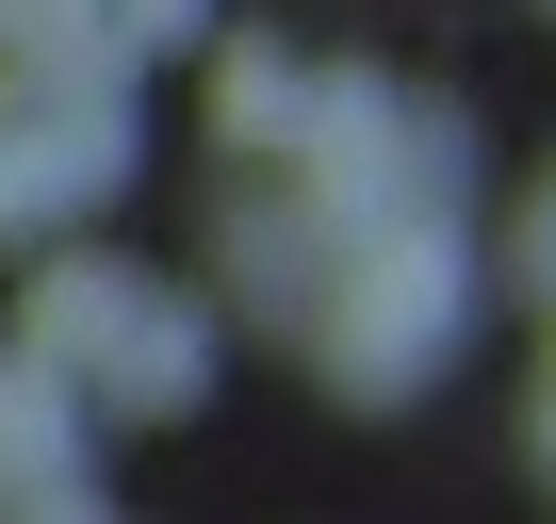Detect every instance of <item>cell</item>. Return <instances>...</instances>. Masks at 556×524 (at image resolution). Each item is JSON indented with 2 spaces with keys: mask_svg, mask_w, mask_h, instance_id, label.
Returning <instances> with one entry per match:
<instances>
[{
  "mask_svg": "<svg viewBox=\"0 0 556 524\" xmlns=\"http://www.w3.org/2000/svg\"><path fill=\"white\" fill-rule=\"evenodd\" d=\"M458 312H475V262H458L442 197H409V213H361V229L328 246V279L295 296V328H312L328 394H361V410L426 394V377L458 361Z\"/></svg>",
  "mask_w": 556,
  "mask_h": 524,
  "instance_id": "cell-1",
  "label": "cell"
},
{
  "mask_svg": "<svg viewBox=\"0 0 556 524\" xmlns=\"http://www.w3.org/2000/svg\"><path fill=\"white\" fill-rule=\"evenodd\" d=\"M115 180H131V66H115V50L0 66V246L99 213Z\"/></svg>",
  "mask_w": 556,
  "mask_h": 524,
  "instance_id": "cell-2",
  "label": "cell"
},
{
  "mask_svg": "<svg viewBox=\"0 0 556 524\" xmlns=\"http://www.w3.org/2000/svg\"><path fill=\"white\" fill-rule=\"evenodd\" d=\"M0 508H99V475H83V377H50L17 345H0Z\"/></svg>",
  "mask_w": 556,
  "mask_h": 524,
  "instance_id": "cell-3",
  "label": "cell"
},
{
  "mask_svg": "<svg viewBox=\"0 0 556 524\" xmlns=\"http://www.w3.org/2000/svg\"><path fill=\"white\" fill-rule=\"evenodd\" d=\"M197 394H213V328H197L180 296H131V328L83 361V410H115V426H131V410H197Z\"/></svg>",
  "mask_w": 556,
  "mask_h": 524,
  "instance_id": "cell-4",
  "label": "cell"
},
{
  "mask_svg": "<svg viewBox=\"0 0 556 524\" xmlns=\"http://www.w3.org/2000/svg\"><path fill=\"white\" fill-rule=\"evenodd\" d=\"M131 296H148V279H115V262H50V279H34V312L0 328V345H17V361H50V377H83V361L131 328Z\"/></svg>",
  "mask_w": 556,
  "mask_h": 524,
  "instance_id": "cell-5",
  "label": "cell"
},
{
  "mask_svg": "<svg viewBox=\"0 0 556 524\" xmlns=\"http://www.w3.org/2000/svg\"><path fill=\"white\" fill-rule=\"evenodd\" d=\"M295 99H312V66H278V50H229V66H213V132H229V148H278Z\"/></svg>",
  "mask_w": 556,
  "mask_h": 524,
  "instance_id": "cell-6",
  "label": "cell"
},
{
  "mask_svg": "<svg viewBox=\"0 0 556 524\" xmlns=\"http://www.w3.org/2000/svg\"><path fill=\"white\" fill-rule=\"evenodd\" d=\"M50 50H115V17H99V0H0V66H50Z\"/></svg>",
  "mask_w": 556,
  "mask_h": 524,
  "instance_id": "cell-7",
  "label": "cell"
},
{
  "mask_svg": "<svg viewBox=\"0 0 556 524\" xmlns=\"http://www.w3.org/2000/svg\"><path fill=\"white\" fill-rule=\"evenodd\" d=\"M99 17H115V50H180V34L213 17V0H99Z\"/></svg>",
  "mask_w": 556,
  "mask_h": 524,
  "instance_id": "cell-8",
  "label": "cell"
},
{
  "mask_svg": "<svg viewBox=\"0 0 556 524\" xmlns=\"http://www.w3.org/2000/svg\"><path fill=\"white\" fill-rule=\"evenodd\" d=\"M507 262H523V296H556V180L523 197V229H507Z\"/></svg>",
  "mask_w": 556,
  "mask_h": 524,
  "instance_id": "cell-9",
  "label": "cell"
},
{
  "mask_svg": "<svg viewBox=\"0 0 556 524\" xmlns=\"http://www.w3.org/2000/svg\"><path fill=\"white\" fill-rule=\"evenodd\" d=\"M556 312V296H540ZM523 442H540V491H556V345H540V410H523Z\"/></svg>",
  "mask_w": 556,
  "mask_h": 524,
  "instance_id": "cell-10",
  "label": "cell"
}]
</instances>
